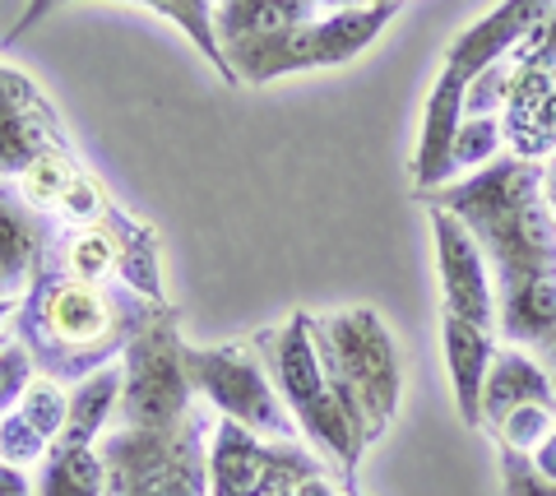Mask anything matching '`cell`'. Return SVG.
Listing matches in <instances>:
<instances>
[{
	"label": "cell",
	"mask_w": 556,
	"mask_h": 496,
	"mask_svg": "<svg viewBox=\"0 0 556 496\" xmlns=\"http://www.w3.org/2000/svg\"><path fill=\"white\" fill-rule=\"evenodd\" d=\"M464 218L482 255L496 265L506 288L501 330L510 344H552L556 339V228L538 195V173L525 158H501L478 177L422 195Z\"/></svg>",
	"instance_id": "1"
},
{
	"label": "cell",
	"mask_w": 556,
	"mask_h": 496,
	"mask_svg": "<svg viewBox=\"0 0 556 496\" xmlns=\"http://www.w3.org/2000/svg\"><path fill=\"white\" fill-rule=\"evenodd\" d=\"M547 357H552V385H556V339L547 344Z\"/></svg>",
	"instance_id": "29"
},
{
	"label": "cell",
	"mask_w": 556,
	"mask_h": 496,
	"mask_svg": "<svg viewBox=\"0 0 556 496\" xmlns=\"http://www.w3.org/2000/svg\"><path fill=\"white\" fill-rule=\"evenodd\" d=\"M51 10H56V0H28V10L20 14V24H14V28L5 33V47H14V42H20V38H24V33H28L33 24H42V20H47V14H51Z\"/></svg>",
	"instance_id": "23"
},
{
	"label": "cell",
	"mask_w": 556,
	"mask_h": 496,
	"mask_svg": "<svg viewBox=\"0 0 556 496\" xmlns=\"http://www.w3.org/2000/svg\"><path fill=\"white\" fill-rule=\"evenodd\" d=\"M311 478H329L325 459H316L298 441H265L232 418L214 422L208 436V496H278Z\"/></svg>",
	"instance_id": "9"
},
{
	"label": "cell",
	"mask_w": 556,
	"mask_h": 496,
	"mask_svg": "<svg viewBox=\"0 0 556 496\" xmlns=\"http://www.w3.org/2000/svg\"><path fill=\"white\" fill-rule=\"evenodd\" d=\"M38 496H102V459H98V436L84 427H70L56 436L33 478Z\"/></svg>",
	"instance_id": "17"
},
{
	"label": "cell",
	"mask_w": 556,
	"mask_h": 496,
	"mask_svg": "<svg viewBox=\"0 0 556 496\" xmlns=\"http://www.w3.org/2000/svg\"><path fill=\"white\" fill-rule=\"evenodd\" d=\"M320 10H367V5H380V0H311Z\"/></svg>",
	"instance_id": "26"
},
{
	"label": "cell",
	"mask_w": 556,
	"mask_h": 496,
	"mask_svg": "<svg viewBox=\"0 0 556 496\" xmlns=\"http://www.w3.org/2000/svg\"><path fill=\"white\" fill-rule=\"evenodd\" d=\"M339 496H362V492H357V483H343V492H339Z\"/></svg>",
	"instance_id": "30"
},
{
	"label": "cell",
	"mask_w": 556,
	"mask_h": 496,
	"mask_svg": "<svg viewBox=\"0 0 556 496\" xmlns=\"http://www.w3.org/2000/svg\"><path fill=\"white\" fill-rule=\"evenodd\" d=\"M547 5H552V0H506L501 10H492L482 24H473L468 33H459V38L450 42L441 79L468 89V84H473V79L486 71V65H496L501 51L515 47L519 38H525V33L538 28V20L547 14Z\"/></svg>",
	"instance_id": "11"
},
{
	"label": "cell",
	"mask_w": 556,
	"mask_h": 496,
	"mask_svg": "<svg viewBox=\"0 0 556 496\" xmlns=\"http://www.w3.org/2000/svg\"><path fill=\"white\" fill-rule=\"evenodd\" d=\"M163 302L139 297L126 283H89L65 274L42 251L38 269L10 320L14 344H24L38 376L56 385H79L93 371L121 363L130 339Z\"/></svg>",
	"instance_id": "2"
},
{
	"label": "cell",
	"mask_w": 556,
	"mask_h": 496,
	"mask_svg": "<svg viewBox=\"0 0 556 496\" xmlns=\"http://www.w3.org/2000/svg\"><path fill=\"white\" fill-rule=\"evenodd\" d=\"M0 297H14V293H10V288H5V279H0Z\"/></svg>",
	"instance_id": "32"
},
{
	"label": "cell",
	"mask_w": 556,
	"mask_h": 496,
	"mask_svg": "<svg viewBox=\"0 0 556 496\" xmlns=\"http://www.w3.org/2000/svg\"><path fill=\"white\" fill-rule=\"evenodd\" d=\"M181 363H186V381L195 390V399L214 404L218 418H232L265 441H292L302 432L298 418L288 414L283 395L274 390L255 344H214V348L186 344Z\"/></svg>",
	"instance_id": "8"
},
{
	"label": "cell",
	"mask_w": 556,
	"mask_h": 496,
	"mask_svg": "<svg viewBox=\"0 0 556 496\" xmlns=\"http://www.w3.org/2000/svg\"><path fill=\"white\" fill-rule=\"evenodd\" d=\"M181 348H186L181 311L163 302L121 353V399H116L121 427L163 432V427H177L195 408V390L186 381Z\"/></svg>",
	"instance_id": "7"
},
{
	"label": "cell",
	"mask_w": 556,
	"mask_h": 496,
	"mask_svg": "<svg viewBox=\"0 0 556 496\" xmlns=\"http://www.w3.org/2000/svg\"><path fill=\"white\" fill-rule=\"evenodd\" d=\"M0 496H38V487L28 483V473L24 469H14L0 459Z\"/></svg>",
	"instance_id": "25"
},
{
	"label": "cell",
	"mask_w": 556,
	"mask_h": 496,
	"mask_svg": "<svg viewBox=\"0 0 556 496\" xmlns=\"http://www.w3.org/2000/svg\"><path fill=\"white\" fill-rule=\"evenodd\" d=\"M519 408H556V385L525 353L501 348L492 357V371H486V385H482V427L496 432Z\"/></svg>",
	"instance_id": "15"
},
{
	"label": "cell",
	"mask_w": 556,
	"mask_h": 496,
	"mask_svg": "<svg viewBox=\"0 0 556 496\" xmlns=\"http://www.w3.org/2000/svg\"><path fill=\"white\" fill-rule=\"evenodd\" d=\"M501 487L506 496H556V483H547L519 450H501Z\"/></svg>",
	"instance_id": "20"
},
{
	"label": "cell",
	"mask_w": 556,
	"mask_h": 496,
	"mask_svg": "<svg viewBox=\"0 0 556 496\" xmlns=\"http://www.w3.org/2000/svg\"><path fill=\"white\" fill-rule=\"evenodd\" d=\"M441 339H445V367H450V381H455L459 418L464 427H482V385L496 357L492 334L459 316H441Z\"/></svg>",
	"instance_id": "16"
},
{
	"label": "cell",
	"mask_w": 556,
	"mask_h": 496,
	"mask_svg": "<svg viewBox=\"0 0 556 496\" xmlns=\"http://www.w3.org/2000/svg\"><path fill=\"white\" fill-rule=\"evenodd\" d=\"M431 209V232H437V260H441V293H445V316H459L468 325L492 330L496 320V297H492V274H486V255L478 237L464 228V218L450 209Z\"/></svg>",
	"instance_id": "10"
},
{
	"label": "cell",
	"mask_w": 556,
	"mask_h": 496,
	"mask_svg": "<svg viewBox=\"0 0 556 496\" xmlns=\"http://www.w3.org/2000/svg\"><path fill=\"white\" fill-rule=\"evenodd\" d=\"M33 381H38V367H33L28 348L10 339V344L0 348V418H5L10 408L28 395V385H33Z\"/></svg>",
	"instance_id": "19"
},
{
	"label": "cell",
	"mask_w": 556,
	"mask_h": 496,
	"mask_svg": "<svg viewBox=\"0 0 556 496\" xmlns=\"http://www.w3.org/2000/svg\"><path fill=\"white\" fill-rule=\"evenodd\" d=\"M14 311H20V297H0V330L14 320Z\"/></svg>",
	"instance_id": "28"
},
{
	"label": "cell",
	"mask_w": 556,
	"mask_h": 496,
	"mask_svg": "<svg viewBox=\"0 0 556 496\" xmlns=\"http://www.w3.org/2000/svg\"><path fill=\"white\" fill-rule=\"evenodd\" d=\"M65 418H70L65 385L38 376V381L28 385V395L0 418V459L14 469L42 465L47 450L56 446V436L65 432Z\"/></svg>",
	"instance_id": "12"
},
{
	"label": "cell",
	"mask_w": 556,
	"mask_h": 496,
	"mask_svg": "<svg viewBox=\"0 0 556 496\" xmlns=\"http://www.w3.org/2000/svg\"><path fill=\"white\" fill-rule=\"evenodd\" d=\"M298 496H339V492L329 487V478H311V483L298 487Z\"/></svg>",
	"instance_id": "27"
},
{
	"label": "cell",
	"mask_w": 556,
	"mask_h": 496,
	"mask_svg": "<svg viewBox=\"0 0 556 496\" xmlns=\"http://www.w3.org/2000/svg\"><path fill=\"white\" fill-rule=\"evenodd\" d=\"M51 232H56V224H51L47 214L28 209L24 195L14 191V181L0 177V279H5L14 297H24Z\"/></svg>",
	"instance_id": "14"
},
{
	"label": "cell",
	"mask_w": 556,
	"mask_h": 496,
	"mask_svg": "<svg viewBox=\"0 0 556 496\" xmlns=\"http://www.w3.org/2000/svg\"><path fill=\"white\" fill-rule=\"evenodd\" d=\"M311 339L343 418L371 446L399 414V353L390 330L371 306H348V311L311 316Z\"/></svg>",
	"instance_id": "3"
},
{
	"label": "cell",
	"mask_w": 556,
	"mask_h": 496,
	"mask_svg": "<svg viewBox=\"0 0 556 496\" xmlns=\"http://www.w3.org/2000/svg\"><path fill=\"white\" fill-rule=\"evenodd\" d=\"M10 339H14V334H10V325H5V330H0V348H5V344H10Z\"/></svg>",
	"instance_id": "31"
},
{
	"label": "cell",
	"mask_w": 556,
	"mask_h": 496,
	"mask_svg": "<svg viewBox=\"0 0 556 496\" xmlns=\"http://www.w3.org/2000/svg\"><path fill=\"white\" fill-rule=\"evenodd\" d=\"M492 149H496V122L492 116H478V122H468L459 130V140H455V167H478L492 158Z\"/></svg>",
	"instance_id": "21"
},
{
	"label": "cell",
	"mask_w": 556,
	"mask_h": 496,
	"mask_svg": "<svg viewBox=\"0 0 556 496\" xmlns=\"http://www.w3.org/2000/svg\"><path fill=\"white\" fill-rule=\"evenodd\" d=\"M399 0H380L367 10H334L325 20H302L283 33H269L260 42L237 47L228 65L237 75V89H265L278 75H298L316 71V65H343L357 51H367L376 42V33L394 20Z\"/></svg>",
	"instance_id": "6"
},
{
	"label": "cell",
	"mask_w": 556,
	"mask_h": 496,
	"mask_svg": "<svg viewBox=\"0 0 556 496\" xmlns=\"http://www.w3.org/2000/svg\"><path fill=\"white\" fill-rule=\"evenodd\" d=\"M56 5H65V0H56ZM135 5H149V10H159L167 14L172 24H181L186 28V38L195 42L208 65L223 75V84H232L237 89V75L228 71V61H223V51H218V33H214V0H135Z\"/></svg>",
	"instance_id": "18"
},
{
	"label": "cell",
	"mask_w": 556,
	"mask_h": 496,
	"mask_svg": "<svg viewBox=\"0 0 556 496\" xmlns=\"http://www.w3.org/2000/svg\"><path fill=\"white\" fill-rule=\"evenodd\" d=\"M251 344L260 353V363H265L274 390L283 395L288 414L298 418L302 436L329 459V465H339L343 483H357V465H362L367 441L353 432V422L343 418L334 390L325 381L316 339H311V311H292L283 325L260 330Z\"/></svg>",
	"instance_id": "4"
},
{
	"label": "cell",
	"mask_w": 556,
	"mask_h": 496,
	"mask_svg": "<svg viewBox=\"0 0 556 496\" xmlns=\"http://www.w3.org/2000/svg\"><path fill=\"white\" fill-rule=\"evenodd\" d=\"M529 465H533L538 473H543L547 483H556V427H552V432H547V436L529 450Z\"/></svg>",
	"instance_id": "24"
},
{
	"label": "cell",
	"mask_w": 556,
	"mask_h": 496,
	"mask_svg": "<svg viewBox=\"0 0 556 496\" xmlns=\"http://www.w3.org/2000/svg\"><path fill=\"white\" fill-rule=\"evenodd\" d=\"M28 93H38V84H33L24 71H10V65H0V112L20 107Z\"/></svg>",
	"instance_id": "22"
},
{
	"label": "cell",
	"mask_w": 556,
	"mask_h": 496,
	"mask_svg": "<svg viewBox=\"0 0 556 496\" xmlns=\"http://www.w3.org/2000/svg\"><path fill=\"white\" fill-rule=\"evenodd\" d=\"M214 404L195 399V408L163 432L116 427L98 436L102 459V496H208V450Z\"/></svg>",
	"instance_id": "5"
},
{
	"label": "cell",
	"mask_w": 556,
	"mask_h": 496,
	"mask_svg": "<svg viewBox=\"0 0 556 496\" xmlns=\"http://www.w3.org/2000/svg\"><path fill=\"white\" fill-rule=\"evenodd\" d=\"M56 149H75V144H70L61 116L42 98V89L28 93L20 107L0 112V177L5 181H20L42 153H56Z\"/></svg>",
	"instance_id": "13"
}]
</instances>
